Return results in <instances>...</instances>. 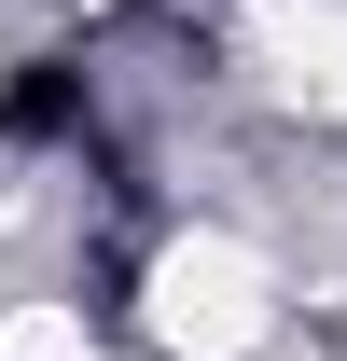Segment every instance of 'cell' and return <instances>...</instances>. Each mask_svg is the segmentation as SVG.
<instances>
[{
	"instance_id": "7a4b0ae2",
	"label": "cell",
	"mask_w": 347,
	"mask_h": 361,
	"mask_svg": "<svg viewBox=\"0 0 347 361\" xmlns=\"http://www.w3.org/2000/svg\"><path fill=\"white\" fill-rule=\"evenodd\" d=\"M264 84L319 126H347V0H278L264 14Z\"/></svg>"
},
{
	"instance_id": "3957f363",
	"label": "cell",
	"mask_w": 347,
	"mask_h": 361,
	"mask_svg": "<svg viewBox=\"0 0 347 361\" xmlns=\"http://www.w3.org/2000/svg\"><path fill=\"white\" fill-rule=\"evenodd\" d=\"M0 361H97V334H84V306H14L0 319Z\"/></svg>"
},
{
	"instance_id": "6da1fadb",
	"label": "cell",
	"mask_w": 347,
	"mask_h": 361,
	"mask_svg": "<svg viewBox=\"0 0 347 361\" xmlns=\"http://www.w3.org/2000/svg\"><path fill=\"white\" fill-rule=\"evenodd\" d=\"M139 319H153V348H167V361H250L264 334H278V278H264L250 236L195 223V236H167V250H153Z\"/></svg>"
}]
</instances>
